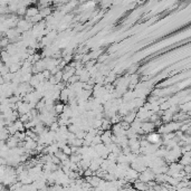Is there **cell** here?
<instances>
[{"label": "cell", "instance_id": "cell-1", "mask_svg": "<svg viewBox=\"0 0 191 191\" xmlns=\"http://www.w3.org/2000/svg\"><path fill=\"white\" fill-rule=\"evenodd\" d=\"M139 178H140V180L139 181H141V182L150 183L151 181L156 179V176H154V173L152 172L151 169H145L143 172H141V174L139 176Z\"/></svg>", "mask_w": 191, "mask_h": 191}, {"label": "cell", "instance_id": "cell-2", "mask_svg": "<svg viewBox=\"0 0 191 191\" xmlns=\"http://www.w3.org/2000/svg\"><path fill=\"white\" fill-rule=\"evenodd\" d=\"M160 139H161V135L159 134L158 132H151L150 134L148 135L146 138V141L151 144H161L160 143Z\"/></svg>", "mask_w": 191, "mask_h": 191}, {"label": "cell", "instance_id": "cell-3", "mask_svg": "<svg viewBox=\"0 0 191 191\" xmlns=\"http://www.w3.org/2000/svg\"><path fill=\"white\" fill-rule=\"evenodd\" d=\"M134 188L138 191H149V184L141 181H134Z\"/></svg>", "mask_w": 191, "mask_h": 191}, {"label": "cell", "instance_id": "cell-4", "mask_svg": "<svg viewBox=\"0 0 191 191\" xmlns=\"http://www.w3.org/2000/svg\"><path fill=\"white\" fill-rule=\"evenodd\" d=\"M39 13V10H38V8H36V7H29L27 8V10H26V16L29 18L34 17V16L36 15H38Z\"/></svg>", "mask_w": 191, "mask_h": 191}, {"label": "cell", "instance_id": "cell-5", "mask_svg": "<svg viewBox=\"0 0 191 191\" xmlns=\"http://www.w3.org/2000/svg\"><path fill=\"white\" fill-rule=\"evenodd\" d=\"M64 106H65V105L61 104V103H58V104H56L55 106H54L55 113H56V114H61V113H63V111H64Z\"/></svg>", "mask_w": 191, "mask_h": 191}, {"label": "cell", "instance_id": "cell-6", "mask_svg": "<svg viewBox=\"0 0 191 191\" xmlns=\"http://www.w3.org/2000/svg\"><path fill=\"white\" fill-rule=\"evenodd\" d=\"M9 44H10V40H9L7 37H1V38H0V47H3V48H6Z\"/></svg>", "mask_w": 191, "mask_h": 191}]
</instances>
